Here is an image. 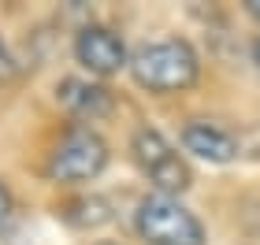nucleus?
I'll list each match as a JSON object with an SVG mask.
<instances>
[{
    "mask_svg": "<svg viewBox=\"0 0 260 245\" xmlns=\"http://www.w3.org/2000/svg\"><path fill=\"white\" fill-rule=\"evenodd\" d=\"M108 163V145L93 130H71L49 156V179L56 182H89Z\"/></svg>",
    "mask_w": 260,
    "mask_h": 245,
    "instance_id": "20e7f679",
    "label": "nucleus"
},
{
    "mask_svg": "<svg viewBox=\"0 0 260 245\" xmlns=\"http://www.w3.org/2000/svg\"><path fill=\"white\" fill-rule=\"evenodd\" d=\"M75 56L93 75H115L119 67H130L123 38L112 33L108 26H82L75 38Z\"/></svg>",
    "mask_w": 260,
    "mask_h": 245,
    "instance_id": "39448f33",
    "label": "nucleus"
},
{
    "mask_svg": "<svg viewBox=\"0 0 260 245\" xmlns=\"http://www.w3.org/2000/svg\"><path fill=\"white\" fill-rule=\"evenodd\" d=\"M138 234L149 245H205V223L179 197L152 193L138 204Z\"/></svg>",
    "mask_w": 260,
    "mask_h": 245,
    "instance_id": "f03ea898",
    "label": "nucleus"
},
{
    "mask_svg": "<svg viewBox=\"0 0 260 245\" xmlns=\"http://www.w3.org/2000/svg\"><path fill=\"white\" fill-rule=\"evenodd\" d=\"M130 153H134L138 167L152 179V186H156L160 193L175 197V193L190 190V182H193L190 167H186V160L175 153V145L160 130H152V126H138L134 137H130Z\"/></svg>",
    "mask_w": 260,
    "mask_h": 245,
    "instance_id": "7ed1b4c3",
    "label": "nucleus"
},
{
    "mask_svg": "<svg viewBox=\"0 0 260 245\" xmlns=\"http://www.w3.org/2000/svg\"><path fill=\"white\" fill-rule=\"evenodd\" d=\"M56 100L67 112L82 115V119H101V115H108L115 108L112 93L104 86H97V82H86V78H63L56 86Z\"/></svg>",
    "mask_w": 260,
    "mask_h": 245,
    "instance_id": "0eeeda50",
    "label": "nucleus"
},
{
    "mask_svg": "<svg viewBox=\"0 0 260 245\" xmlns=\"http://www.w3.org/2000/svg\"><path fill=\"white\" fill-rule=\"evenodd\" d=\"M63 216H67L75 227H97V223L108 219V204L97 201V197H82V201H71V204L63 208Z\"/></svg>",
    "mask_w": 260,
    "mask_h": 245,
    "instance_id": "6e6552de",
    "label": "nucleus"
},
{
    "mask_svg": "<svg viewBox=\"0 0 260 245\" xmlns=\"http://www.w3.org/2000/svg\"><path fill=\"white\" fill-rule=\"evenodd\" d=\"M8 212H11V193H8V186L0 182V219H4Z\"/></svg>",
    "mask_w": 260,
    "mask_h": 245,
    "instance_id": "9d476101",
    "label": "nucleus"
},
{
    "mask_svg": "<svg viewBox=\"0 0 260 245\" xmlns=\"http://www.w3.org/2000/svg\"><path fill=\"white\" fill-rule=\"evenodd\" d=\"M8 75H15V60H11L8 45L0 41V78H8Z\"/></svg>",
    "mask_w": 260,
    "mask_h": 245,
    "instance_id": "1a4fd4ad",
    "label": "nucleus"
},
{
    "mask_svg": "<svg viewBox=\"0 0 260 245\" xmlns=\"http://www.w3.org/2000/svg\"><path fill=\"white\" fill-rule=\"evenodd\" d=\"M182 145L208 163H231L234 156H242V134H234L231 126L208 123V119H193L186 126Z\"/></svg>",
    "mask_w": 260,
    "mask_h": 245,
    "instance_id": "423d86ee",
    "label": "nucleus"
},
{
    "mask_svg": "<svg viewBox=\"0 0 260 245\" xmlns=\"http://www.w3.org/2000/svg\"><path fill=\"white\" fill-rule=\"evenodd\" d=\"M256 63H260V41H256Z\"/></svg>",
    "mask_w": 260,
    "mask_h": 245,
    "instance_id": "f8f14e48",
    "label": "nucleus"
},
{
    "mask_svg": "<svg viewBox=\"0 0 260 245\" xmlns=\"http://www.w3.org/2000/svg\"><path fill=\"white\" fill-rule=\"evenodd\" d=\"M197 52L186 41H152L130 56V75L149 93H179L197 82Z\"/></svg>",
    "mask_w": 260,
    "mask_h": 245,
    "instance_id": "f257e3e1",
    "label": "nucleus"
},
{
    "mask_svg": "<svg viewBox=\"0 0 260 245\" xmlns=\"http://www.w3.org/2000/svg\"><path fill=\"white\" fill-rule=\"evenodd\" d=\"M101 245H108V241H101Z\"/></svg>",
    "mask_w": 260,
    "mask_h": 245,
    "instance_id": "ddd939ff",
    "label": "nucleus"
},
{
    "mask_svg": "<svg viewBox=\"0 0 260 245\" xmlns=\"http://www.w3.org/2000/svg\"><path fill=\"white\" fill-rule=\"evenodd\" d=\"M245 11H249V15L260 22V0H245Z\"/></svg>",
    "mask_w": 260,
    "mask_h": 245,
    "instance_id": "9b49d317",
    "label": "nucleus"
}]
</instances>
